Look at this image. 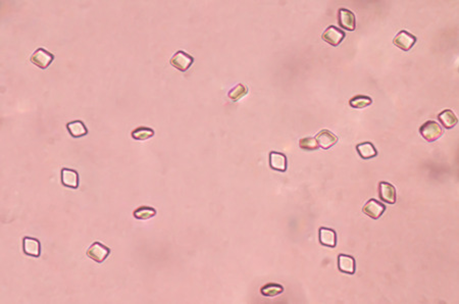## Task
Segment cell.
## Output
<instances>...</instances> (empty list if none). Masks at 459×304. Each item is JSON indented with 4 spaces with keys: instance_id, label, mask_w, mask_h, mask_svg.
Listing matches in <instances>:
<instances>
[{
    "instance_id": "5bb4252c",
    "label": "cell",
    "mask_w": 459,
    "mask_h": 304,
    "mask_svg": "<svg viewBox=\"0 0 459 304\" xmlns=\"http://www.w3.org/2000/svg\"><path fill=\"white\" fill-rule=\"evenodd\" d=\"M338 268L339 271L347 274L353 275L355 273V259L347 254H340L338 256Z\"/></svg>"
},
{
    "instance_id": "30bf717a",
    "label": "cell",
    "mask_w": 459,
    "mask_h": 304,
    "mask_svg": "<svg viewBox=\"0 0 459 304\" xmlns=\"http://www.w3.org/2000/svg\"><path fill=\"white\" fill-rule=\"evenodd\" d=\"M79 173L77 170L68 168V167H63L61 169V184L71 189H78L79 187Z\"/></svg>"
},
{
    "instance_id": "2e32d148",
    "label": "cell",
    "mask_w": 459,
    "mask_h": 304,
    "mask_svg": "<svg viewBox=\"0 0 459 304\" xmlns=\"http://www.w3.org/2000/svg\"><path fill=\"white\" fill-rule=\"evenodd\" d=\"M67 130L73 138H81L88 134V129L82 121H73L68 123Z\"/></svg>"
},
{
    "instance_id": "4fadbf2b",
    "label": "cell",
    "mask_w": 459,
    "mask_h": 304,
    "mask_svg": "<svg viewBox=\"0 0 459 304\" xmlns=\"http://www.w3.org/2000/svg\"><path fill=\"white\" fill-rule=\"evenodd\" d=\"M318 238L321 245L334 248L337 245V234L334 230L327 228H320L318 231Z\"/></svg>"
},
{
    "instance_id": "e0dca14e",
    "label": "cell",
    "mask_w": 459,
    "mask_h": 304,
    "mask_svg": "<svg viewBox=\"0 0 459 304\" xmlns=\"http://www.w3.org/2000/svg\"><path fill=\"white\" fill-rule=\"evenodd\" d=\"M356 150L358 152V154L360 155V157L363 158V159H370V158H374V157H376L378 155L377 149L370 142L357 144Z\"/></svg>"
},
{
    "instance_id": "8992f818",
    "label": "cell",
    "mask_w": 459,
    "mask_h": 304,
    "mask_svg": "<svg viewBox=\"0 0 459 304\" xmlns=\"http://www.w3.org/2000/svg\"><path fill=\"white\" fill-rule=\"evenodd\" d=\"M338 23L340 27L347 31H354L356 20L354 13L347 8H340L338 11Z\"/></svg>"
},
{
    "instance_id": "3957f363",
    "label": "cell",
    "mask_w": 459,
    "mask_h": 304,
    "mask_svg": "<svg viewBox=\"0 0 459 304\" xmlns=\"http://www.w3.org/2000/svg\"><path fill=\"white\" fill-rule=\"evenodd\" d=\"M86 254L89 258L94 260L95 263L102 264L104 260L109 256V254H111V248L96 241L88 249H87Z\"/></svg>"
},
{
    "instance_id": "9c48e42d",
    "label": "cell",
    "mask_w": 459,
    "mask_h": 304,
    "mask_svg": "<svg viewBox=\"0 0 459 304\" xmlns=\"http://www.w3.org/2000/svg\"><path fill=\"white\" fill-rule=\"evenodd\" d=\"M379 196L380 199L389 204L396 203V189L395 187L387 182H381L379 185Z\"/></svg>"
},
{
    "instance_id": "52a82bcc",
    "label": "cell",
    "mask_w": 459,
    "mask_h": 304,
    "mask_svg": "<svg viewBox=\"0 0 459 304\" xmlns=\"http://www.w3.org/2000/svg\"><path fill=\"white\" fill-rule=\"evenodd\" d=\"M415 42H417V37L406 31H400L393 39V44L404 51L410 50Z\"/></svg>"
},
{
    "instance_id": "cb8c5ba5",
    "label": "cell",
    "mask_w": 459,
    "mask_h": 304,
    "mask_svg": "<svg viewBox=\"0 0 459 304\" xmlns=\"http://www.w3.org/2000/svg\"><path fill=\"white\" fill-rule=\"evenodd\" d=\"M299 146L301 149L306 150V151H313L318 148V144L315 138L307 137V138H303L300 139L299 141Z\"/></svg>"
},
{
    "instance_id": "7a4b0ae2",
    "label": "cell",
    "mask_w": 459,
    "mask_h": 304,
    "mask_svg": "<svg viewBox=\"0 0 459 304\" xmlns=\"http://www.w3.org/2000/svg\"><path fill=\"white\" fill-rule=\"evenodd\" d=\"M54 55L44 48H38L30 57L31 62L41 70H46L52 63Z\"/></svg>"
},
{
    "instance_id": "ac0fdd59",
    "label": "cell",
    "mask_w": 459,
    "mask_h": 304,
    "mask_svg": "<svg viewBox=\"0 0 459 304\" xmlns=\"http://www.w3.org/2000/svg\"><path fill=\"white\" fill-rule=\"evenodd\" d=\"M438 119L440 121V123L442 124V126L446 129H452L454 128L457 123H458V120L456 118V116L454 115V113L450 110H445L443 111L439 116H438Z\"/></svg>"
},
{
    "instance_id": "277c9868",
    "label": "cell",
    "mask_w": 459,
    "mask_h": 304,
    "mask_svg": "<svg viewBox=\"0 0 459 304\" xmlns=\"http://www.w3.org/2000/svg\"><path fill=\"white\" fill-rule=\"evenodd\" d=\"M193 62H194V58L190 54L182 50L177 51L169 59V63L171 64V66L181 72L188 71L191 68Z\"/></svg>"
},
{
    "instance_id": "ffe728a7",
    "label": "cell",
    "mask_w": 459,
    "mask_h": 304,
    "mask_svg": "<svg viewBox=\"0 0 459 304\" xmlns=\"http://www.w3.org/2000/svg\"><path fill=\"white\" fill-rule=\"evenodd\" d=\"M131 136H132L134 140L145 141L154 136V131L148 127H138L131 133Z\"/></svg>"
},
{
    "instance_id": "7c38bea8",
    "label": "cell",
    "mask_w": 459,
    "mask_h": 304,
    "mask_svg": "<svg viewBox=\"0 0 459 304\" xmlns=\"http://www.w3.org/2000/svg\"><path fill=\"white\" fill-rule=\"evenodd\" d=\"M318 147L326 150L333 147L338 142V137L329 130H322L315 137Z\"/></svg>"
},
{
    "instance_id": "603a6c76",
    "label": "cell",
    "mask_w": 459,
    "mask_h": 304,
    "mask_svg": "<svg viewBox=\"0 0 459 304\" xmlns=\"http://www.w3.org/2000/svg\"><path fill=\"white\" fill-rule=\"evenodd\" d=\"M371 103H373L371 98L364 95H356L349 100V105L353 108H357V110H361V108H364Z\"/></svg>"
},
{
    "instance_id": "7402d4cb",
    "label": "cell",
    "mask_w": 459,
    "mask_h": 304,
    "mask_svg": "<svg viewBox=\"0 0 459 304\" xmlns=\"http://www.w3.org/2000/svg\"><path fill=\"white\" fill-rule=\"evenodd\" d=\"M283 292L284 287L276 283H269L260 289V293L266 297H275L282 294Z\"/></svg>"
},
{
    "instance_id": "ba28073f",
    "label": "cell",
    "mask_w": 459,
    "mask_h": 304,
    "mask_svg": "<svg viewBox=\"0 0 459 304\" xmlns=\"http://www.w3.org/2000/svg\"><path fill=\"white\" fill-rule=\"evenodd\" d=\"M386 206L376 199H369L363 206L362 211L364 214L368 215L369 218L378 220L380 216L385 212Z\"/></svg>"
},
{
    "instance_id": "5b68a950",
    "label": "cell",
    "mask_w": 459,
    "mask_h": 304,
    "mask_svg": "<svg viewBox=\"0 0 459 304\" xmlns=\"http://www.w3.org/2000/svg\"><path fill=\"white\" fill-rule=\"evenodd\" d=\"M345 33L335 26L327 27L321 35V39L331 46H338L344 40Z\"/></svg>"
},
{
    "instance_id": "d6986e66",
    "label": "cell",
    "mask_w": 459,
    "mask_h": 304,
    "mask_svg": "<svg viewBox=\"0 0 459 304\" xmlns=\"http://www.w3.org/2000/svg\"><path fill=\"white\" fill-rule=\"evenodd\" d=\"M133 215H134V218L137 220L146 221V220L154 218V216L156 215V209L150 207V206H140L134 210Z\"/></svg>"
},
{
    "instance_id": "44dd1931",
    "label": "cell",
    "mask_w": 459,
    "mask_h": 304,
    "mask_svg": "<svg viewBox=\"0 0 459 304\" xmlns=\"http://www.w3.org/2000/svg\"><path fill=\"white\" fill-rule=\"evenodd\" d=\"M247 93H248L247 87L245 85H243V84H238V85H236L234 87V88L231 91H229L228 96L232 101L237 102L240 99H242Z\"/></svg>"
},
{
    "instance_id": "6da1fadb",
    "label": "cell",
    "mask_w": 459,
    "mask_h": 304,
    "mask_svg": "<svg viewBox=\"0 0 459 304\" xmlns=\"http://www.w3.org/2000/svg\"><path fill=\"white\" fill-rule=\"evenodd\" d=\"M420 133L428 142H435L443 135V130L437 122L428 121L421 127Z\"/></svg>"
},
{
    "instance_id": "9a60e30c",
    "label": "cell",
    "mask_w": 459,
    "mask_h": 304,
    "mask_svg": "<svg viewBox=\"0 0 459 304\" xmlns=\"http://www.w3.org/2000/svg\"><path fill=\"white\" fill-rule=\"evenodd\" d=\"M270 165L273 169L279 171H286L287 170V157L285 154L281 153V152L272 151L270 153Z\"/></svg>"
},
{
    "instance_id": "8fae6325",
    "label": "cell",
    "mask_w": 459,
    "mask_h": 304,
    "mask_svg": "<svg viewBox=\"0 0 459 304\" xmlns=\"http://www.w3.org/2000/svg\"><path fill=\"white\" fill-rule=\"evenodd\" d=\"M23 250L24 253L31 257H40L41 255V244L36 238L25 237L23 239Z\"/></svg>"
}]
</instances>
